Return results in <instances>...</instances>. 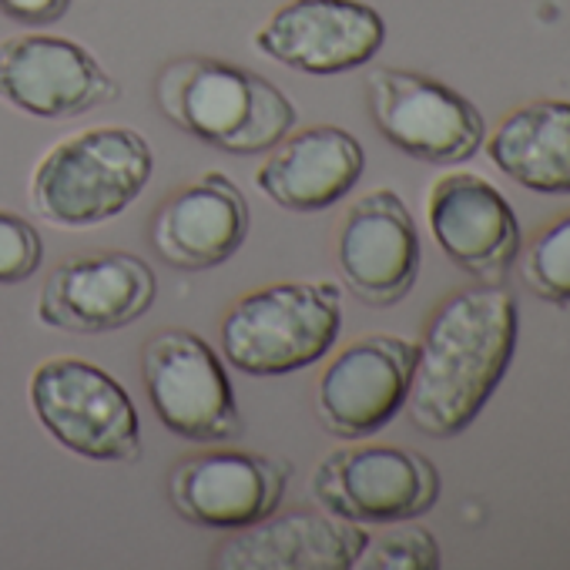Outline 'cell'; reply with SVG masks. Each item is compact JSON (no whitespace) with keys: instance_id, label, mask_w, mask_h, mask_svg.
Returning <instances> with one entry per match:
<instances>
[{"instance_id":"cell-23","label":"cell","mask_w":570,"mask_h":570,"mask_svg":"<svg viewBox=\"0 0 570 570\" xmlns=\"http://www.w3.org/2000/svg\"><path fill=\"white\" fill-rule=\"evenodd\" d=\"M68 8H71V0H0V14L28 28L55 24L68 14Z\"/></svg>"},{"instance_id":"cell-1","label":"cell","mask_w":570,"mask_h":570,"mask_svg":"<svg viewBox=\"0 0 570 570\" xmlns=\"http://www.w3.org/2000/svg\"><path fill=\"white\" fill-rule=\"evenodd\" d=\"M517 350V303L497 282L450 296L426 323L406 393L410 423L446 440L463 433L500 380Z\"/></svg>"},{"instance_id":"cell-22","label":"cell","mask_w":570,"mask_h":570,"mask_svg":"<svg viewBox=\"0 0 570 570\" xmlns=\"http://www.w3.org/2000/svg\"><path fill=\"white\" fill-rule=\"evenodd\" d=\"M45 262V242L38 228L14 212L0 208V285L31 278Z\"/></svg>"},{"instance_id":"cell-21","label":"cell","mask_w":570,"mask_h":570,"mask_svg":"<svg viewBox=\"0 0 570 570\" xmlns=\"http://www.w3.org/2000/svg\"><path fill=\"white\" fill-rule=\"evenodd\" d=\"M440 547L423 527H396L366 540L356 557V570H436Z\"/></svg>"},{"instance_id":"cell-4","label":"cell","mask_w":570,"mask_h":570,"mask_svg":"<svg viewBox=\"0 0 570 570\" xmlns=\"http://www.w3.org/2000/svg\"><path fill=\"white\" fill-rule=\"evenodd\" d=\"M155 155L135 128H88L55 148L31 171V208L61 228H88L121 215L148 185Z\"/></svg>"},{"instance_id":"cell-8","label":"cell","mask_w":570,"mask_h":570,"mask_svg":"<svg viewBox=\"0 0 570 570\" xmlns=\"http://www.w3.org/2000/svg\"><path fill=\"white\" fill-rule=\"evenodd\" d=\"M309 490L320 507L353 523H403L426 513L440 497L436 466L406 446L370 443L330 453Z\"/></svg>"},{"instance_id":"cell-7","label":"cell","mask_w":570,"mask_h":570,"mask_svg":"<svg viewBox=\"0 0 570 570\" xmlns=\"http://www.w3.org/2000/svg\"><path fill=\"white\" fill-rule=\"evenodd\" d=\"M366 108L393 148L426 165H460L483 145L487 125L473 101L420 71H370Z\"/></svg>"},{"instance_id":"cell-17","label":"cell","mask_w":570,"mask_h":570,"mask_svg":"<svg viewBox=\"0 0 570 570\" xmlns=\"http://www.w3.org/2000/svg\"><path fill=\"white\" fill-rule=\"evenodd\" d=\"M155 252L181 272L228 262L248 235V202L222 171H205L175 188L148 225Z\"/></svg>"},{"instance_id":"cell-11","label":"cell","mask_w":570,"mask_h":570,"mask_svg":"<svg viewBox=\"0 0 570 570\" xmlns=\"http://www.w3.org/2000/svg\"><path fill=\"white\" fill-rule=\"evenodd\" d=\"M416 366V346L390 333L353 340L320 376L316 410L323 430L340 440L380 433L403 406Z\"/></svg>"},{"instance_id":"cell-3","label":"cell","mask_w":570,"mask_h":570,"mask_svg":"<svg viewBox=\"0 0 570 570\" xmlns=\"http://www.w3.org/2000/svg\"><path fill=\"white\" fill-rule=\"evenodd\" d=\"M340 326L343 293L336 282H268L225 309L218 353L245 376H285L320 363Z\"/></svg>"},{"instance_id":"cell-15","label":"cell","mask_w":570,"mask_h":570,"mask_svg":"<svg viewBox=\"0 0 570 570\" xmlns=\"http://www.w3.org/2000/svg\"><path fill=\"white\" fill-rule=\"evenodd\" d=\"M370 533L336 513L296 510L232 530L212 547L218 570H353Z\"/></svg>"},{"instance_id":"cell-2","label":"cell","mask_w":570,"mask_h":570,"mask_svg":"<svg viewBox=\"0 0 570 570\" xmlns=\"http://www.w3.org/2000/svg\"><path fill=\"white\" fill-rule=\"evenodd\" d=\"M158 111L185 135L225 151L262 155L296 128V108L262 75L218 58H175L155 78Z\"/></svg>"},{"instance_id":"cell-13","label":"cell","mask_w":570,"mask_h":570,"mask_svg":"<svg viewBox=\"0 0 570 570\" xmlns=\"http://www.w3.org/2000/svg\"><path fill=\"white\" fill-rule=\"evenodd\" d=\"M0 101L31 118H75L118 101V85L71 38L14 35L0 41Z\"/></svg>"},{"instance_id":"cell-20","label":"cell","mask_w":570,"mask_h":570,"mask_svg":"<svg viewBox=\"0 0 570 570\" xmlns=\"http://www.w3.org/2000/svg\"><path fill=\"white\" fill-rule=\"evenodd\" d=\"M523 278L547 303H570V215L553 222L527 252Z\"/></svg>"},{"instance_id":"cell-19","label":"cell","mask_w":570,"mask_h":570,"mask_svg":"<svg viewBox=\"0 0 570 570\" xmlns=\"http://www.w3.org/2000/svg\"><path fill=\"white\" fill-rule=\"evenodd\" d=\"M493 165L540 195H570V101H533L490 138Z\"/></svg>"},{"instance_id":"cell-14","label":"cell","mask_w":570,"mask_h":570,"mask_svg":"<svg viewBox=\"0 0 570 570\" xmlns=\"http://www.w3.org/2000/svg\"><path fill=\"white\" fill-rule=\"evenodd\" d=\"M336 262L356 299L396 306L420 275V235L410 208L393 188H376L353 202L340 225Z\"/></svg>"},{"instance_id":"cell-18","label":"cell","mask_w":570,"mask_h":570,"mask_svg":"<svg viewBox=\"0 0 570 570\" xmlns=\"http://www.w3.org/2000/svg\"><path fill=\"white\" fill-rule=\"evenodd\" d=\"M366 168L363 145L336 128L313 125L289 131L255 171L258 191L285 212H323L343 202Z\"/></svg>"},{"instance_id":"cell-10","label":"cell","mask_w":570,"mask_h":570,"mask_svg":"<svg viewBox=\"0 0 570 570\" xmlns=\"http://www.w3.org/2000/svg\"><path fill=\"white\" fill-rule=\"evenodd\" d=\"M289 463L252 450H202L168 473L175 513L205 530H242L272 517L285 497Z\"/></svg>"},{"instance_id":"cell-5","label":"cell","mask_w":570,"mask_h":570,"mask_svg":"<svg viewBox=\"0 0 570 570\" xmlns=\"http://www.w3.org/2000/svg\"><path fill=\"white\" fill-rule=\"evenodd\" d=\"M38 423L68 453L98 463H131L141 456V423L125 386L91 360H45L28 383Z\"/></svg>"},{"instance_id":"cell-16","label":"cell","mask_w":570,"mask_h":570,"mask_svg":"<svg viewBox=\"0 0 570 570\" xmlns=\"http://www.w3.org/2000/svg\"><path fill=\"white\" fill-rule=\"evenodd\" d=\"M430 232L446 258L483 282H500L520 258L510 202L480 175H446L430 191Z\"/></svg>"},{"instance_id":"cell-6","label":"cell","mask_w":570,"mask_h":570,"mask_svg":"<svg viewBox=\"0 0 570 570\" xmlns=\"http://www.w3.org/2000/svg\"><path fill=\"white\" fill-rule=\"evenodd\" d=\"M141 380L155 416L191 443H225L242 436L222 356L191 330H158L141 346Z\"/></svg>"},{"instance_id":"cell-12","label":"cell","mask_w":570,"mask_h":570,"mask_svg":"<svg viewBox=\"0 0 570 570\" xmlns=\"http://www.w3.org/2000/svg\"><path fill=\"white\" fill-rule=\"evenodd\" d=\"M255 51L303 75H343L370 65L386 24L363 0H289L258 31Z\"/></svg>"},{"instance_id":"cell-9","label":"cell","mask_w":570,"mask_h":570,"mask_svg":"<svg viewBox=\"0 0 570 570\" xmlns=\"http://www.w3.org/2000/svg\"><path fill=\"white\" fill-rule=\"evenodd\" d=\"M158 296L151 265L131 252H81L65 258L38 296V320L65 333H115L141 320Z\"/></svg>"}]
</instances>
